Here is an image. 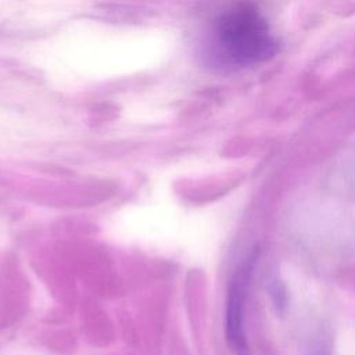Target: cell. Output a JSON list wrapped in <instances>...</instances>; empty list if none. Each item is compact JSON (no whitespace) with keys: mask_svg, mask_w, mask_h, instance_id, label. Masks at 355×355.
Returning <instances> with one entry per match:
<instances>
[{"mask_svg":"<svg viewBox=\"0 0 355 355\" xmlns=\"http://www.w3.org/2000/svg\"><path fill=\"white\" fill-rule=\"evenodd\" d=\"M207 51L216 67L236 71L272 58L277 42L259 6L252 0H236L214 18Z\"/></svg>","mask_w":355,"mask_h":355,"instance_id":"1","label":"cell"},{"mask_svg":"<svg viewBox=\"0 0 355 355\" xmlns=\"http://www.w3.org/2000/svg\"><path fill=\"white\" fill-rule=\"evenodd\" d=\"M257 261V251L248 254V257L236 269L227 291L226 304V337L230 347L237 352V355H250L245 343L243 315H244V301L248 287V280L252 268Z\"/></svg>","mask_w":355,"mask_h":355,"instance_id":"2","label":"cell"}]
</instances>
